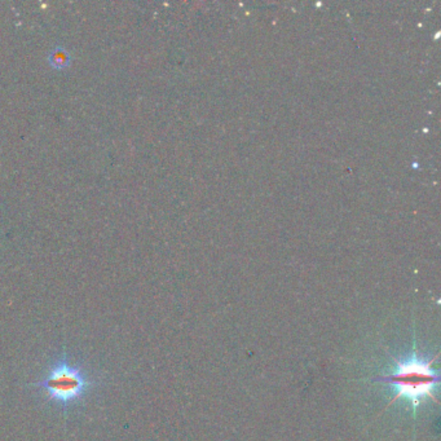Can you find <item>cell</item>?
Wrapping results in <instances>:
<instances>
[{
  "label": "cell",
  "mask_w": 441,
  "mask_h": 441,
  "mask_svg": "<svg viewBox=\"0 0 441 441\" xmlns=\"http://www.w3.org/2000/svg\"><path fill=\"white\" fill-rule=\"evenodd\" d=\"M102 384V377L66 350L51 357L39 381L31 383L44 405L69 414L84 405L92 393Z\"/></svg>",
  "instance_id": "cell-1"
},
{
  "label": "cell",
  "mask_w": 441,
  "mask_h": 441,
  "mask_svg": "<svg viewBox=\"0 0 441 441\" xmlns=\"http://www.w3.org/2000/svg\"><path fill=\"white\" fill-rule=\"evenodd\" d=\"M52 56H53V59L51 60L52 61V64H53V66H56V68H59V66H65L66 64H68V56H66V52L65 51H62L61 49V52H53L52 53Z\"/></svg>",
  "instance_id": "cell-3"
},
{
  "label": "cell",
  "mask_w": 441,
  "mask_h": 441,
  "mask_svg": "<svg viewBox=\"0 0 441 441\" xmlns=\"http://www.w3.org/2000/svg\"><path fill=\"white\" fill-rule=\"evenodd\" d=\"M438 356L426 359L418 353H413L405 360L393 359L395 366L393 372L386 375L377 377L375 381L388 383L395 388L393 402L405 400L412 405H420L422 402H438L436 390L440 383V372L433 368Z\"/></svg>",
  "instance_id": "cell-2"
}]
</instances>
